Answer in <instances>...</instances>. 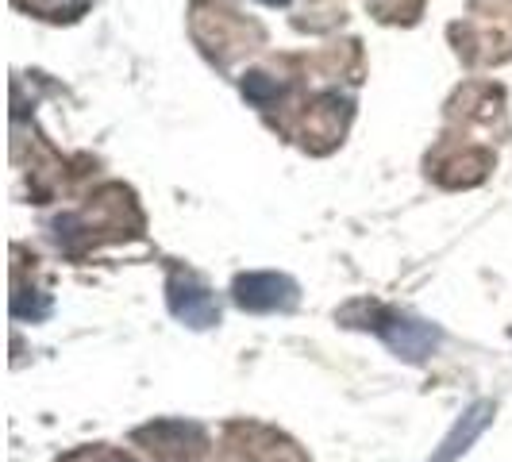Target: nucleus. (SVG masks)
<instances>
[{"label": "nucleus", "mask_w": 512, "mask_h": 462, "mask_svg": "<svg viewBox=\"0 0 512 462\" xmlns=\"http://www.w3.org/2000/svg\"><path fill=\"white\" fill-rule=\"evenodd\" d=\"M489 416H493V405H486V401H482V405H474V409L466 412L459 424L451 428V436L436 447V459H432V462H455V459H459L462 451H466L474 439L482 436V428L489 424Z\"/></svg>", "instance_id": "obj_4"}, {"label": "nucleus", "mask_w": 512, "mask_h": 462, "mask_svg": "<svg viewBox=\"0 0 512 462\" xmlns=\"http://www.w3.org/2000/svg\"><path fill=\"white\" fill-rule=\"evenodd\" d=\"M231 293L235 305L251 312H289L297 305V282L285 274H239Z\"/></svg>", "instance_id": "obj_2"}, {"label": "nucleus", "mask_w": 512, "mask_h": 462, "mask_svg": "<svg viewBox=\"0 0 512 462\" xmlns=\"http://www.w3.org/2000/svg\"><path fill=\"white\" fill-rule=\"evenodd\" d=\"M266 4H289V0H266Z\"/></svg>", "instance_id": "obj_6"}, {"label": "nucleus", "mask_w": 512, "mask_h": 462, "mask_svg": "<svg viewBox=\"0 0 512 462\" xmlns=\"http://www.w3.org/2000/svg\"><path fill=\"white\" fill-rule=\"evenodd\" d=\"M243 93H247V101L270 104V101H278V97H282L285 85H278L274 77H266V74H247L243 77Z\"/></svg>", "instance_id": "obj_5"}, {"label": "nucleus", "mask_w": 512, "mask_h": 462, "mask_svg": "<svg viewBox=\"0 0 512 462\" xmlns=\"http://www.w3.org/2000/svg\"><path fill=\"white\" fill-rule=\"evenodd\" d=\"M355 328H366V332L382 335L385 343L409 362H424L432 351L439 347V328H432L428 320H416L409 312H397V308H382V305H355L343 312Z\"/></svg>", "instance_id": "obj_1"}, {"label": "nucleus", "mask_w": 512, "mask_h": 462, "mask_svg": "<svg viewBox=\"0 0 512 462\" xmlns=\"http://www.w3.org/2000/svg\"><path fill=\"white\" fill-rule=\"evenodd\" d=\"M166 293H170V312L185 320L189 328H212L216 320H220V305H216V297L208 293V285H201L193 274H174L170 285H166Z\"/></svg>", "instance_id": "obj_3"}]
</instances>
